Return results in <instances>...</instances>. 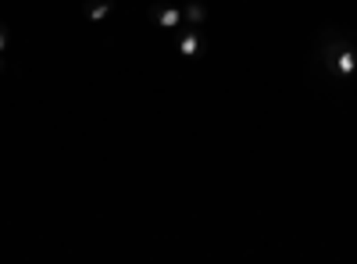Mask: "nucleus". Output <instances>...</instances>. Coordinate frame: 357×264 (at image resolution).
<instances>
[{
    "label": "nucleus",
    "instance_id": "obj_1",
    "mask_svg": "<svg viewBox=\"0 0 357 264\" xmlns=\"http://www.w3.org/2000/svg\"><path fill=\"white\" fill-rule=\"evenodd\" d=\"M307 90L333 104H343L357 86V33L336 22L321 25L307 50Z\"/></svg>",
    "mask_w": 357,
    "mask_h": 264
},
{
    "label": "nucleus",
    "instance_id": "obj_2",
    "mask_svg": "<svg viewBox=\"0 0 357 264\" xmlns=\"http://www.w3.org/2000/svg\"><path fill=\"white\" fill-rule=\"evenodd\" d=\"M146 18H151L154 25H161V29H183V11L178 8H172V4H151V11H146Z\"/></svg>",
    "mask_w": 357,
    "mask_h": 264
},
{
    "label": "nucleus",
    "instance_id": "obj_3",
    "mask_svg": "<svg viewBox=\"0 0 357 264\" xmlns=\"http://www.w3.org/2000/svg\"><path fill=\"white\" fill-rule=\"evenodd\" d=\"M82 15H86V22H107L114 15V0H86Z\"/></svg>",
    "mask_w": 357,
    "mask_h": 264
},
{
    "label": "nucleus",
    "instance_id": "obj_4",
    "mask_svg": "<svg viewBox=\"0 0 357 264\" xmlns=\"http://www.w3.org/2000/svg\"><path fill=\"white\" fill-rule=\"evenodd\" d=\"M200 29H178V40H175V47H178V54H183V57H193L197 50H200Z\"/></svg>",
    "mask_w": 357,
    "mask_h": 264
},
{
    "label": "nucleus",
    "instance_id": "obj_5",
    "mask_svg": "<svg viewBox=\"0 0 357 264\" xmlns=\"http://www.w3.org/2000/svg\"><path fill=\"white\" fill-rule=\"evenodd\" d=\"M207 22V8L200 4V0H190V4L183 8V25L186 29H200Z\"/></svg>",
    "mask_w": 357,
    "mask_h": 264
},
{
    "label": "nucleus",
    "instance_id": "obj_6",
    "mask_svg": "<svg viewBox=\"0 0 357 264\" xmlns=\"http://www.w3.org/2000/svg\"><path fill=\"white\" fill-rule=\"evenodd\" d=\"M8 40H11V33H8V22H0V57L8 54Z\"/></svg>",
    "mask_w": 357,
    "mask_h": 264
},
{
    "label": "nucleus",
    "instance_id": "obj_7",
    "mask_svg": "<svg viewBox=\"0 0 357 264\" xmlns=\"http://www.w3.org/2000/svg\"><path fill=\"white\" fill-rule=\"evenodd\" d=\"M0 72H4V57H0Z\"/></svg>",
    "mask_w": 357,
    "mask_h": 264
}]
</instances>
